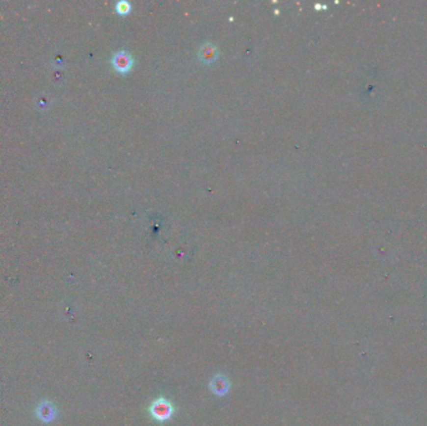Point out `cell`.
Listing matches in <instances>:
<instances>
[{"instance_id":"obj_1","label":"cell","mask_w":427,"mask_h":426,"mask_svg":"<svg viewBox=\"0 0 427 426\" xmlns=\"http://www.w3.org/2000/svg\"><path fill=\"white\" fill-rule=\"evenodd\" d=\"M173 411L174 409L171 402L164 398L158 399V400L153 404V406H151V414H153V416L156 419V420L159 421H164L171 418Z\"/></svg>"},{"instance_id":"obj_2","label":"cell","mask_w":427,"mask_h":426,"mask_svg":"<svg viewBox=\"0 0 427 426\" xmlns=\"http://www.w3.org/2000/svg\"><path fill=\"white\" fill-rule=\"evenodd\" d=\"M112 66L120 73L129 72L133 66V58L130 56L129 53H126L125 50H119L112 56Z\"/></svg>"},{"instance_id":"obj_3","label":"cell","mask_w":427,"mask_h":426,"mask_svg":"<svg viewBox=\"0 0 427 426\" xmlns=\"http://www.w3.org/2000/svg\"><path fill=\"white\" fill-rule=\"evenodd\" d=\"M199 58H200V60L205 64L215 61L217 58L216 47L211 44V43H206V44L201 45L200 50H199Z\"/></svg>"},{"instance_id":"obj_4","label":"cell","mask_w":427,"mask_h":426,"mask_svg":"<svg viewBox=\"0 0 427 426\" xmlns=\"http://www.w3.org/2000/svg\"><path fill=\"white\" fill-rule=\"evenodd\" d=\"M213 390L217 394V395H224L229 390V382L224 376H217L214 379L213 381Z\"/></svg>"},{"instance_id":"obj_5","label":"cell","mask_w":427,"mask_h":426,"mask_svg":"<svg viewBox=\"0 0 427 426\" xmlns=\"http://www.w3.org/2000/svg\"><path fill=\"white\" fill-rule=\"evenodd\" d=\"M115 9L119 14H128L132 8H130V4L128 3V1H124L123 0V1H119V3L116 4Z\"/></svg>"}]
</instances>
